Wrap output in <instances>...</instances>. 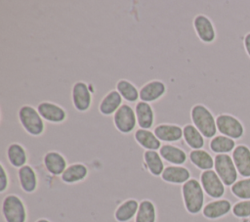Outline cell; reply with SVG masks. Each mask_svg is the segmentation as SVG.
Here are the masks:
<instances>
[{"mask_svg":"<svg viewBox=\"0 0 250 222\" xmlns=\"http://www.w3.org/2000/svg\"><path fill=\"white\" fill-rule=\"evenodd\" d=\"M188 158L195 167L202 171L214 168V157L203 149L192 150L188 155Z\"/></svg>","mask_w":250,"mask_h":222,"instance_id":"25","label":"cell"},{"mask_svg":"<svg viewBox=\"0 0 250 222\" xmlns=\"http://www.w3.org/2000/svg\"><path fill=\"white\" fill-rule=\"evenodd\" d=\"M121 95L117 91L112 90L109 93H107L101 101L99 105V111L104 115H110L117 111V110L121 107Z\"/></svg>","mask_w":250,"mask_h":222,"instance_id":"24","label":"cell"},{"mask_svg":"<svg viewBox=\"0 0 250 222\" xmlns=\"http://www.w3.org/2000/svg\"><path fill=\"white\" fill-rule=\"evenodd\" d=\"M217 130L221 135L233 140L241 139L245 134V127L242 121L233 114L220 113L216 116Z\"/></svg>","mask_w":250,"mask_h":222,"instance_id":"4","label":"cell"},{"mask_svg":"<svg viewBox=\"0 0 250 222\" xmlns=\"http://www.w3.org/2000/svg\"><path fill=\"white\" fill-rule=\"evenodd\" d=\"M165 90L166 87L163 82L159 80H152L141 88L139 91L140 99L146 103L153 102L159 99L165 93Z\"/></svg>","mask_w":250,"mask_h":222,"instance_id":"19","label":"cell"},{"mask_svg":"<svg viewBox=\"0 0 250 222\" xmlns=\"http://www.w3.org/2000/svg\"><path fill=\"white\" fill-rule=\"evenodd\" d=\"M72 103L74 108L79 111H86L91 106V93L88 85L83 81L75 82L72 87Z\"/></svg>","mask_w":250,"mask_h":222,"instance_id":"12","label":"cell"},{"mask_svg":"<svg viewBox=\"0 0 250 222\" xmlns=\"http://www.w3.org/2000/svg\"><path fill=\"white\" fill-rule=\"evenodd\" d=\"M117 92L128 102H136L140 98V93L138 89L128 80L121 79L116 84Z\"/></svg>","mask_w":250,"mask_h":222,"instance_id":"31","label":"cell"},{"mask_svg":"<svg viewBox=\"0 0 250 222\" xmlns=\"http://www.w3.org/2000/svg\"><path fill=\"white\" fill-rule=\"evenodd\" d=\"M155 136L164 142H176L183 136V129L174 124H160L154 128Z\"/></svg>","mask_w":250,"mask_h":222,"instance_id":"23","label":"cell"},{"mask_svg":"<svg viewBox=\"0 0 250 222\" xmlns=\"http://www.w3.org/2000/svg\"><path fill=\"white\" fill-rule=\"evenodd\" d=\"M2 215L5 222H26L27 210L24 201L17 195H7L2 201Z\"/></svg>","mask_w":250,"mask_h":222,"instance_id":"3","label":"cell"},{"mask_svg":"<svg viewBox=\"0 0 250 222\" xmlns=\"http://www.w3.org/2000/svg\"><path fill=\"white\" fill-rule=\"evenodd\" d=\"M240 222H250V218H247V219H241Z\"/></svg>","mask_w":250,"mask_h":222,"instance_id":"37","label":"cell"},{"mask_svg":"<svg viewBox=\"0 0 250 222\" xmlns=\"http://www.w3.org/2000/svg\"><path fill=\"white\" fill-rule=\"evenodd\" d=\"M113 122L115 127L121 133H130L136 126V112L129 105H122L114 113Z\"/></svg>","mask_w":250,"mask_h":222,"instance_id":"8","label":"cell"},{"mask_svg":"<svg viewBox=\"0 0 250 222\" xmlns=\"http://www.w3.org/2000/svg\"><path fill=\"white\" fill-rule=\"evenodd\" d=\"M135 140L146 151H156L161 148L160 140L149 130L139 129L135 132Z\"/></svg>","mask_w":250,"mask_h":222,"instance_id":"28","label":"cell"},{"mask_svg":"<svg viewBox=\"0 0 250 222\" xmlns=\"http://www.w3.org/2000/svg\"><path fill=\"white\" fill-rule=\"evenodd\" d=\"M140 202L136 199H128L122 201L114 210L113 217L117 222H130L138 212Z\"/></svg>","mask_w":250,"mask_h":222,"instance_id":"17","label":"cell"},{"mask_svg":"<svg viewBox=\"0 0 250 222\" xmlns=\"http://www.w3.org/2000/svg\"><path fill=\"white\" fill-rule=\"evenodd\" d=\"M37 111L42 118L51 123L62 122L66 117V113L62 108L50 102L40 103L37 106Z\"/></svg>","mask_w":250,"mask_h":222,"instance_id":"15","label":"cell"},{"mask_svg":"<svg viewBox=\"0 0 250 222\" xmlns=\"http://www.w3.org/2000/svg\"><path fill=\"white\" fill-rule=\"evenodd\" d=\"M193 26L198 38L204 43H212L216 39V29L212 21L205 15H197L193 20Z\"/></svg>","mask_w":250,"mask_h":222,"instance_id":"11","label":"cell"},{"mask_svg":"<svg viewBox=\"0 0 250 222\" xmlns=\"http://www.w3.org/2000/svg\"><path fill=\"white\" fill-rule=\"evenodd\" d=\"M231 213L238 219L250 218V200H239L233 203Z\"/></svg>","mask_w":250,"mask_h":222,"instance_id":"33","label":"cell"},{"mask_svg":"<svg viewBox=\"0 0 250 222\" xmlns=\"http://www.w3.org/2000/svg\"><path fill=\"white\" fill-rule=\"evenodd\" d=\"M134 222H157V210L153 201L150 200H141Z\"/></svg>","mask_w":250,"mask_h":222,"instance_id":"29","label":"cell"},{"mask_svg":"<svg viewBox=\"0 0 250 222\" xmlns=\"http://www.w3.org/2000/svg\"><path fill=\"white\" fill-rule=\"evenodd\" d=\"M9 188V176L3 163L0 164V193H4Z\"/></svg>","mask_w":250,"mask_h":222,"instance_id":"34","label":"cell"},{"mask_svg":"<svg viewBox=\"0 0 250 222\" xmlns=\"http://www.w3.org/2000/svg\"><path fill=\"white\" fill-rule=\"evenodd\" d=\"M43 163L46 170L53 176H61L66 169L65 157L56 151H50L43 156Z\"/></svg>","mask_w":250,"mask_h":222,"instance_id":"13","label":"cell"},{"mask_svg":"<svg viewBox=\"0 0 250 222\" xmlns=\"http://www.w3.org/2000/svg\"><path fill=\"white\" fill-rule=\"evenodd\" d=\"M138 125L142 129H149L154 120V113L151 106L146 102H139L135 107Z\"/></svg>","mask_w":250,"mask_h":222,"instance_id":"21","label":"cell"},{"mask_svg":"<svg viewBox=\"0 0 250 222\" xmlns=\"http://www.w3.org/2000/svg\"><path fill=\"white\" fill-rule=\"evenodd\" d=\"M6 155L9 163L16 168H21L26 165L27 155L25 149L19 143H12L8 146Z\"/></svg>","mask_w":250,"mask_h":222,"instance_id":"22","label":"cell"},{"mask_svg":"<svg viewBox=\"0 0 250 222\" xmlns=\"http://www.w3.org/2000/svg\"><path fill=\"white\" fill-rule=\"evenodd\" d=\"M89 170L84 163L76 162L68 165L61 175V180L64 184H75L83 181L88 176Z\"/></svg>","mask_w":250,"mask_h":222,"instance_id":"18","label":"cell"},{"mask_svg":"<svg viewBox=\"0 0 250 222\" xmlns=\"http://www.w3.org/2000/svg\"><path fill=\"white\" fill-rule=\"evenodd\" d=\"M143 157L144 163L148 172L154 177L161 176L165 168L161 155L156 151H146Z\"/></svg>","mask_w":250,"mask_h":222,"instance_id":"26","label":"cell"},{"mask_svg":"<svg viewBox=\"0 0 250 222\" xmlns=\"http://www.w3.org/2000/svg\"><path fill=\"white\" fill-rule=\"evenodd\" d=\"M230 192L238 200H250V177L238 179L230 187Z\"/></svg>","mask_w":250,"mask_h":222,"instance_id":"32","label":"cell"},{"mask_svg":"<svg viewBox=\"0 0 250 222\" xmlns=\"http://www.w3.org/2000/svg\"><path fill=\"white\" fill-rule=\"evenodd\" d=\"M35 222H51V221L47 218H39V219L35 220Z\"/></svg>","mask_w":250,"mask_h":222,"instance_id":"36","label":"cell"},{"mask_svg":"<svg viewBox=\"0 0 250 222\" xmlns=\"http://www.w3.org/2000/svg\"><path fill=\"white\" fill-rule=\"evenodd\" d=\"M232 208L230 200L228 199H218L207 202L203 209L202 215L208 220H218L227 216Z\"/></svg>","mask_w":250,"mask_h":222,"instance_id":"9","label":"cell"},{"mask_svg":"<svg viewBox=\"0 0 250 222\" xmlns=\"http://www.w3.org/2000/svg\"><path fill=\"white\" fill-rule=\"evenodd\" d=\"M190 117L193 125L199 130L204 138L212 139L216 136L218 131L216 118L206 106L201 104L193 106L190 111Z\"/></svg>","mask_w":250,"mask_h":222,"instance_id":"2","label":"cell"},{"mask_svg":"<svg viewBox=\"0 0 250 222\" xmlns=\"http://www.w3.org/2000/svg\"><path fill=\"white\" fill-rule=\"evenodd\" d=\"M19 118L24 130L32 136H39L44 131V122L38 111L31 106H22L19 111Z\"/></svg>","mask_w":250,"mask_h":222,"instance_id":"6","label":"cell"},{"mask_svg":"<svg viewBox=\"0 0 250 222\" xmlns=\"http://www.w3.org/2000/svg\"><path fill=\"white\" fill-rule=\"evenodd\" d=\"M243 47H244L245 53L250 58V31L247 32L243 37Z\"/></svg>","mask_w":250,"mask_h":222,"instance_id":"35","label":"cell"},{"mask_svg":"<svg viewBox=\"0 0 250 222\" xmlns=\"http://www.w3.org/2000/svg\"><path fill=\"white\" fill-rule=\"evenodd\" d=\"M18 178L21 190L26 194H32L37 190L38 178L35 170L30 165H24L19 168Z\"/></svg>","mask_w":250,"mask_h":222,"instance_id":"16","label":"cell"},{"mask_svg":"<svg viewBox=\"0 0 250 222\" xmlns=\"http://www.w3.org/2000/svg\"><path fill=\"white\" fill-rule=\"evenodd\" d=\"M183 136L188 146L192 150H200L205 144L203 135L192 124H187L184 126Z\"/></svg>","mask_w":250,"mask_h":222,"instance_id":"30","label":"cell"},{"mask_svg":"<svg viewBox=\"0 0 250 222\" xmlns=\"http://www.w3.org/2000/svg\"><path fill=\"white\" fill-rule=\"evenodd\" d=\"M236 143L235 140L229 138L224 135H216L209 142L210 150L216 155L221 154H229L235 149Z\"/></svg>","mask_w":250,"mask_h":222,"instance_id":"27","label":"cell"},{"mask_svg":"<svg viewBox=\"0 0 250 222\" xmlns=\"http://www.w3.org/2000/svg\"><path fill=\"white\" fill-rule=\"evenodd\" d=\"M182 199L185 209L190 215H197L204 207V190L195 178H190L182 186Z\"/></svg>","mask_w":250,"mask_h":222,"instance_id":"1","label":"cell"},{"mask_svg":"<svg viewBox=\"0 0 250 222\" xmlns=\"http://www.w3.org/2000/svg\"><path fill=\"white\" fill-rule=\"evenodd\" d=\"M160 177L166 183L180 185L190 179V171L181 165H169L164 168Z\"/></svg>","mask_w":250,"mask_h":222,"instance_id":"14","label":"cell"},{"mask_svg":"<svg viewBox=\"0 0 250 222\" xmlns=\"http://www.w3.org/2000/svg\"><path fill=\"white\" fill-rule=\"evenodd\" d=\"M231 157L238 174L242 178L250 177V147L245 144L236 145Z\"/></svg>","mask_w":250,"mask_h":222,"instance_id":"10","label":"cell"},{"mask_svg":"<svg viewBox=\"0 0 250 222\" xmlns=\"http://www.w3.org/2000/svg\"><path fill=\"white\" fill-rule=\"evenodd\" d=\"M159 155L164 160L173 165H182L188 158V155L183 149L169 144H166L159 149Z\"/></svg>","mask_w":250,"mask_h":222,"instance_id":"20","label":"cell"},{"mask_svg":"<svg viewBox=\"0 0 250 222\" xmlns=\"http://www.w3.org/2000/svg\"><path fill=\"white\" fill-rule=\"evenodd\" d=\"M214 170L227 187H231L238 180L239 174L231 155L229 154H221L215 155Z\"/></svg>","mask_w":250,"mask_h":222,"instance_id":"5","label":"cell"},{"mask_svg":"<svg viewBox=\"0 0 250 222\" xmlns=\"http://www.w3.org/2000/svg\"><path fill=\"white\" fill-rule=\"evenodd\" d=\"M200 184L204 193L211 199H222L226 194V186L214 169L201 172Z\"/></svg>","mask_w":250,"mask_h":222,"instance_id":"7","label":"cell"}]
</instances>
